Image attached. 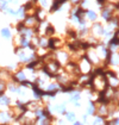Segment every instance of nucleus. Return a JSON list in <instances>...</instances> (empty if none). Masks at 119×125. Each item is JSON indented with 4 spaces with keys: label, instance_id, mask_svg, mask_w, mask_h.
Returning <instances> with one entry per match:
<instances>
[{
    "label": "nucleus",
    "instance_id": "1",
    "mask_svg": "<svg viewBox=\"0 0 119 125\" xmlns=\"http://www.w3.org/2000/svg\"><path fill=\"white\" fill-rule=\"evenodd\" d=\"M0 105L1 106H9L10 105V98L6 96L5 94L0 95Z\"/></svg>",
    "mask_w": 119,
    "mask_h": 125
},
{
    "label": "nucleus",
    "instance_id": "2",
    "mask_svg": "<svg viewBox=\"0 0 119 125\" xmlns=\"http://www.w3.org/2000/svg\"><path fill=\"white\" fill-rule=\"evenodd\" d=\"M1 36L4 37V38L9 39L12 37V33H11V30L9 28H4V29L1 30Z\"/></svg>",
    "mask_w": 119,
    "mask_h": 125
},
{
    "label": "nucleus",
    "instance_id": "3",
    "mask_svg": "<svg viewBox=\"0 0 119 125\" xmlns=\"http://www.w3.org/2000/svg\"><path fill=\"white\" fill-rule=\"evenodd\" d=\"M89 14V18L90 19H95V13H93V12H88Z\"/></svg>",
    "mask_w": 119,
    "mask_h": 125
}]
</instances>
